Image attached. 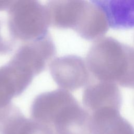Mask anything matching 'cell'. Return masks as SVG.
<instances>
[{
	"instance_id": "cell-11",
	"label": "cell",
	"mask_w": 134,
	"mask_h": 134,
	"mask_svg": "<svg viewBox=\"0 0 134 134\" xmlns=\"http://www.w3.org/2000/svg\"><path fill=\"white\" fill-rule=\"evenodd\" d=\"M16 43V41L10 34L6 20L0 18V54H6L11 52Z\"/></svg>"
},
{
	"instance_id": "cell-2",
	"label": "cell",
	"mask_w": 134,
	"mask_h": 134,
	"mask_svg": "<svg viewBox=\"0 0 134 134\" xmlns=\"http://www.w3.org/2000/svg\"><path fill=\"white\" fill-rule=\"evenodd\" d=\"M85 61L97 81L134 88V48L112 38H104L92 46Z\"/></svg>"
},
{
	"instance_id": "cell-6",
	"label": "cell",
	"mask_w": 134,
	"mask_h": 134,
	"mask_svg": "<svg viewBox=\"0 0 134 134\" xmlns=\"http://www.w3.org/2000/svg\"><path fill=\"white\" fill-rule=\"evenodd\" d=\"M57 52L49 33L34 40L23 42L11 59L31 70L36 76L42 72Z\"/></svg>"
},
{
	"instance_id": "cell-10",
	"label": "cell",
	"mask_w": 134,
	"mask_h": 134,
	"mask_svg": "<svg viewBox=\"0 0 134 134\" xmlns=\"http://www.w3.org/2000/svg\"><path fill=\"white\" fill-rule=\"evenodd\" d=\"M120 111L105 107L90 114L92 134H134L133 126Z\"/></svg>"
},
{
	"instance_id": "cell-8",
	"label": "cell",
	"mask_w": 134,
	"mask_h": 134,
	"mask_svg": "<svg viewBox=\"0 0 134 134\" xmlns=\"http://www.w3.org/2000/svg\"><path fill=\"white\" fill-rule=\"evenodd\" d=\"M122 100L118 85L109 82L92 81L85 87L82 95L83 106L90 114L105 107L120 110Z\"/></svg>"
},
{
	"instance_id": "cell-7",
	"label": "cell",
	"mask_w": 134,
	"mask_h": 134,
	"mask_svg": "<svg viewBox=\"0 0 134 134\" xmlns=\"http://www.w3.org/2000/svg\"><path fill=\"white\" fill-rule=\"evenodd\" d=\"M34 76L23 67L9 61L0 67V109L11 104L32 82Z\"/></svg>"
},
{
	"instance_id": "cell-4",
	"label": "cell",
	"mask_w": 134,
	"mask_h": 134,
	"mask_svg": "<svg viewBox=\"0 0 134 134\" xmlns=\"http://www.w3.org/2000/svg\"><path fill=\"white\" fill-rule=\"evenodd\" d=\"M7 10L8 29L16 42L32 41L49 33L46 9L39 0H14Z\"/></svg>"
},
{
	"instance_id": "cell-5",
	"label": "cell",
	"mask_w": 134,
	"mask_h": 134,
	"mask_svg": "<svg viewBox=\"0 0 134 134\" xmlns=\"http://www.w3.org/2000/svg\"><path fill=\"white\" fill-rule=\"evenodd\" d=\"M49 70L55 83L68 91H75L86 86L93 81L86 61L75 55H66L54 59Z\"/></svg>"
},
{
	"instance_id": "cell-9",
	"label": "cell",
	"mask_w": 134,
	"mask_h": 134,
	"mask_svg": "<svg viewBox=\"0 0 134 134\" xmlns=\"http://www.w3.org/2000/svg\"><path fill=\"white\" fill-rule=\"evenodd\" d=\"M104 14L107 25L115 29L134 28V0H90Z\"/></svg>"
},
{
	"instance_id": "cell-3",
	"label": "cell",
	"mask_w": 134,
	"mask_h": 134,
	"mask_svg": "<svg viewBox=\"0 0 134 134\" xmlns=\"http://www.w3.org/2000/svg\"><path fill=\"white\" fill-rule=\"evenodd\" d=\"M49 25L72 29L85 39L96 26L100 12L86 0H47L45 5Z\"/></svg>"
},
{
	"instance_id": "cell-1",
	"label": "cell",
	"mask_w": 134,
	"mask_h": 134,
	"mask_svg": "<svg viewBox=\"0 0 134 134\" xmlns=\"http://www.w3.org/2000/svg\"><path fill=\"white\" fill-rule=\"evenodd\" d=\"M30 118L47 125L54 134H92L90 114L62 88L37 95L31 106Z\"/></svg>"
},
{
	"instance_id": "cell-12",
	"label": "cell",
	"mask_w": 134,
	"mask_h": 134,
	"mask_svg": "<svg viewBox=\"0 0 134 134\" xmlns=\"http://www.w3.org/2000/svg\"><path fill=\"white\" fill-rule=\"evenodd\" d=\"M14 0H0V11L8 10Z\"/></svg>"
}]
</instances>
